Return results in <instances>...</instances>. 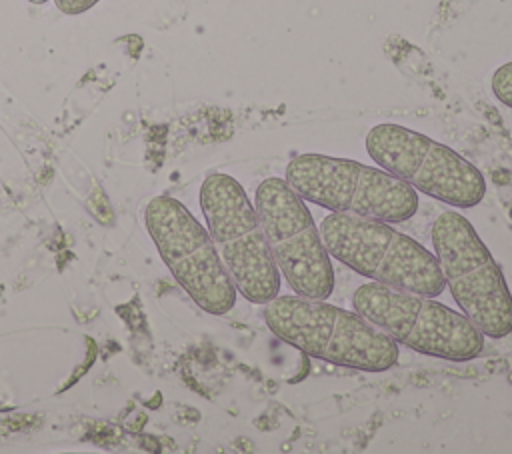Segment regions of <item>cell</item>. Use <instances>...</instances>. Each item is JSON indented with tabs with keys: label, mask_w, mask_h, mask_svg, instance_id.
Here are the masks:
<instances>
[{
	"label": "cell",
	"mask_w": 512,
	"mask_h": 454,
	"mask_svg": "<svg viewBox=\"0 0 512 454\" xmlns=\"http://www.w3.org/2000/svg\"><path fill=\"white\" fill-rule=\"evenodd\" d=\"M320 234L332 258L372 282L432 298L446 288L436 256L394 224L330 212Z\"/></svg>",
	"instance_id": "obj_2"
},
{
	"label": "cell",
	"mask_w": 512,
	"mask_h": 454,
	"mask_svg": "<svg viewBox=\"0 0 512 454\" xmlns=\"http://www.w3.org/2000/svg\"><path fill=\"white\" fill-rule=\"evenodd\" d=\"M146 230L180 288L212 316L236 306L238 290L224 268L208 228L172 196H154L144 208Z\"/></svg>",
	"instance_id": "obj_7"
},
{
	"label": "cell",
	"mask_w": 512,
	"mask_h": 454,
	"mask_svg": "<svg viewBox=\"0 0 512 454\" xmlns=\"http://www.w3.org/2000/svg\"><path fill=\"white\" fill-rule=\"evenodd\" d=\"M352 308L396 344L448 362H468L482 354L486 336L458 310L416 292L378 282L360 284Z\"/></svg>",
	"instance_id": "obj_6"
},
{
	"label": "cell",
	"mask_w": 512,
	"mask_h": 454,
	"mask_svg": "<svg viewBox=\"0 0 512 454\" xmlns=\"http://www.w3.org/2000/svg\"><path fill=\"white\" fill-rule=\"evenodd\" d=\"M100 0H54L56 8L66 16H78L94 8Z\"/></svg>",
	"instance_id": "obj_11"
},
{
	"label": "cell",
	"mask_w": 512,
	"mask_h": 454,
	"mask_svg": "<svg viewBox=\"0 0 512 454\" xmlns=\"http://www.w3.org/2000/svg\"><path fill=\"white\" fill-rule=\"evenodd\" d=\"M28 2H30V4H46L48 0H28Z\"/></svg>",
	"instance_id": "obj_12"
},
{
	"label": "cell",
	"mask_w": 512,
	"mask_h": 454,
	"mask_svg": "<svg viewBox=\"0 0 512 454\" xmlns=\"http://www.w3.org/2000/svg\"><path fill=\"white\" fill-rule=\"evenodd\" d=\"M490 88L498 102L512 108V62H506L494 70Z\"/></svg>",
	"instance_id": "obj_10"
},
{
	"label": "cell",
	"mask_w": 512,
	"mask_h": 454,
	"mask_svg": "<svg viewBox=\"0 0 512 454\" xmlns=\"http://www.w3.org/2000/svg\"><path fill=\"white\" fill-rule=\"evenodd\" d=\"M272 258L292 294L328 300L336 286L332 256L306 200L278 176L264 178L254 194Z\"/></svg>",
	"instance_id": "obj_9"
},
{
	"label": "cell",
	"mask_w": 512,
	"mask_h": 454,
	"mask_svg": "<svg viewBox=\"0 0 512 454\" xmlns=\"http://www.w3.org/2000/svg\"><path fill=\"white\" fill-rule=\"evenodd\" d=\"M264 306L270 332L312 358L364 372H384L398 362V344L356 310L298 294L276 296Z\"/></svg>",
	"instance_id": "obj_1"
},
{
	"label": "cell",
	"mask_w": 512,
	"mask_h": 454,
	"mask_svg": "<svg viewBox=\"0 0 512 454\" xmlns=\"http://www.w3.org/2000/svg\"><path fill=\"white\" fill-rule=\"evenodd\" d=\"M366 152L376 166L416 192L456 210L478 206L486 194V180L472 162L450 146L402 124L372 126L366 134Z\"/></svg>",
	"instance_id": "obj_8"
},
{
	"label": "cell",
	"mask_w": 512,
	"mask_h": 454,
	"mask_svg": "<svg viewBox=\"0 0 512 454\" xmlns=\"http://www.w3.org/2000/svg\"><path fill=\"white\" fill-rule=\"evenodd\" d=\"M198 200L236 290L252 304H268L280 294V270L244 186L230 174L212 172L204 178Z\"/></svg>",
	"instance_id": "obj_5"
},
{
	"label": "cell",
	"mask_w": 512,
	"mask_h": 454,
	"mask_svg": "<svg viewBox=\"0 0 512 454\" xmlns=\"http://www.w3.org/2000/svg\"><path fill=\"white\" fill-rule=\"evenodd\" d=\"M284 180L306 202L328 212L388 224L410 220L420 204L418 192L384 168L338 156L298 154L288 162Z\"/></svg>",
	"instance_id": "obj_3"
},
{
	"label": "cell",
	"mask_w": 512,
	"mask_h": 454,
	"mask_svg": "<svg viewBox=\"0 0 512 454\" xmlns=\"http://www.w3.org/2000/svg\"><path fill=\"white\" fill-rule=\"evenodd\" d=\"M430 238L460 312L484 336L506 338L512 332V292L472 222L458 210H444L436 216Z\"/></svg>",
	"instance_id": "obj_4"
}]
</instances>
